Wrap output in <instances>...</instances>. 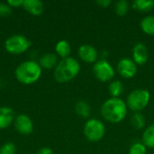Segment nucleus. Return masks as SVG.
<instances>
[{"label": "nucleus", "mask_w": 154, "mask_h": 154, "mask_svg": "<svg viewBox=\"0 0 154 154\" xmlns=\"http://www.w3.org/2000/svg\"><path fill=\"white\" fill-rule=\"evenodd\" d=\"M100 112L105 120L116 124L123 121L125 117L127 114V106L121 98L111 97L102 105Z\"/></svg>", "instance_id": "obj_1"}, {"label": "nucleus", "mask_w": 154, "mask_h": 154, "mask_svg": "<svg viewBox=\"0 0 154 154\" xmlns=\"http://www.w3.org/2000/svg\"><path fill=\"white\" fill-rule=\"evenodd\" d=\"M80 70V65L77 60L72 57L62 59L56 66L54 78L60 83H65L72 80Z\"/></svg>", "instance_id": "obj_2"}, {"label": "nucleus", "mask_w": 154, "mask_h": 154, "mask_svg": "<svg viewBox=\"0 0 154 154\" xmlns=\"http://www.w3.org/2000/svg\"><path fill=\"white\" fill-rule=\"evenodd\" d=\"M42 74L41 66L33 61L27 60L21 63L15 69V77L23 84H32L39 79Z\"/></svg>", "instance_id": "obj_3"}, {"label": "nucleus", "mask_w": 154, "mask_h": 154, "mask_svg": "<svg viewBox=\"0 0 154 154\" xmlns=\"http://www.w3.org/2000/svg\"><path fill=\"white\" fill-rule=\"evenodd\" d=\"M151 99L150 92L145 89H135L131 92L127 97V106L138 113L144 109Z\"/></svg>", "instance_id": "obj_4"}, {"label": "nucleus", "mask_w": 154, "mask_h": 154, "mask_svg": "<svg viewBox=\"0 0 154 154\" xmlns=\"http://www.w3.org/2000/svg\"><path fill=\"white\" fill-rule=\"evenodd\" d=\"M106 133L104 124L98 119H89L84 126V134L86 138L93 143L100 141Z\"/></svg>", "instance_id": "obj_5"}, {"label": "nucleus", "mask_w": 154, "mask_h": 154, "mask_svg": "<svg viewBox=\"0 0 154 154\" xmlns=\"http://www.w3.org/2000/svg\"><path fill=\"white\" fill-rule=\"evenodd\" d=\"M30 46H31V42L26 37L19 34L9 37L5 42V47L6 51L13 54L23 53Z\"/></svg>", "instance_id": "obj_6"}, {"label": "nucleus", "mask_w": 154, "mask_h": 154, "mask_svg": "<svg viewBox=\"0 0 154 154\" xmlns=\"http://www.w3.org/2000/svg\"><path fill=\"white\" fill-rule=\"evenodd\" d=\"M93 72L95 77L101 82H107L115 76V70L113 67L106 60L97 61L93 67Z\"/></svg>", "instance_id": "obj_7"}, {"label": "nucleus", "mask_w": 154, "mask_h": 154, "mask_svg": "<svg viewBox=\"0 0 154 154\" xmlns=\"http://www.w3.org/2000/svg\"><path fill=\"white\" fill-rule=\"evenodd\" d=\"M116 69L118 73L125 79H131L134 77L137 72V66L135 62L133 60L127 58L120 60Z\"/></svg>", "instance_id": "obj_8"}, {"label": "nucleus", "mask_w": 154, "mask_h": 154, "mask_svg": "<svg viewBox=\"0 0 154 154\" xmlns=\"http://www.w3.org/2000/svg\"><path fill=\"white\" fill-rule=\"evenodd\" d=\"M14 126L18 133L22 134H29L32 132L33 125L32 120L26 115H20L15 118Z\"/></svg>", "instance_id": "obj_9"}, {"label": "nucleus", "mask_w": 154, "mask_h": 154, "mask_svg": "<svg viewBox=\"0 0 154 154\" xmlns=\"http://www.w3.org/2000/svg\"><path fill=\"white\" fill-rule=\"evenodd\" d=\"M79 56L85 62L93 63L97 59V51L91 45L84 44L79 49Z\"/></svg>", "instance_id": "obj_10"}, {"label": "nucleus", "mask_w": 154, "mask_h": 154, "mask_svg": "<svg viewBox=\"0 0 154 154\" xmlns=\"http://www.w3.org/2000/svg\"><path fill=\"white\" fill-rule=\"evenodd\" d=\"M133 58L135 64L143 65L146 63L149 58L147 47L143 43H137L133 49Z\"/></svg>", "instance_id": "obj_11"}, {"label": "nucleus", "mask_w": 154, "mask_h": 154, "mask_svg": "<svg viewBox=\"0 0 154 154\" xmlns=\"http://www.w3.org/2000/svg\"><path fill=\"white\" fill-rule=\"evenodd\" d=\"M23 8L33 15H40L42 14L44 6L40 0H24L23 3Z\"/></svg>", "instance_id": "obj_12"}, {"label": "nucleus", "mask_w": 154, "mask_h": 154, "mask_svg": "<svg viewBox=\"0 0 154 154\" xmlns=\"http://www.w3.org/2000/svg\"><path fill=\"white\" fill-rule=\"evenodd\" d=\"M14 113L12 108L8 106L0 107V129L8 127L14 120Z\"/></svg>", "instance_id": "obj_13"}, {"label": "nucleus", "mask_w": 154, "mask_h": 154, "mask_svg": "<svg viewBox=\"0 0 154 154\" xmlns=\"http://www.w3.org/2000/svg\"><path fill=\"white\" fill-rule=\"evenodd\" d=\"M57 64V56L53 53H46L44 54L41 60L39 65L41 68L44 69H51Z\"/></svg>", "instance_id": "obj_14"}, {"label": "nucleus", "mask_w": 154, "mask_h": 154, "mask_svg": "<svg viewBox=\"0 0 154 154\" xmlns=\"http://www.w3.org/2000/svg\"><path fill=\"white\" fill-rule=\"evenodd\" d=\"M143 143L148 148H154V125L148 126L143 134Z\"/></svg>", "instance_id": "obj_15"}, {"label": "nucleus", "mask_w": 154, "mask_h": 154, "mask_svg": "<svg viewBox=\"0 0 154 154\" xmlns=\"http://www.w3.org/2000/svg\"><path fill=\"white\" fill-rule=\"evenodd\" d=\"M55 49H56L58 55L63 59L68 58L69 55L70 54V51H71V47H70L69 43L65 40H61V41L58 42Z\"/></svg>", "instance_id": "obj_16"}, {"label": "nucleus", "mask_w": 154, "mask_h": 154, "mask_svg": "<svg viewBox=\"0 0 154 154\" xmlns=\"http://www.w3.org/2000/svg\"><path fill=\"white\" fill-rule=\"evenodd\" d=\"M141 28L142 30L149 34V35H154V16L153 15H148L145 16L141 21Z\"/></svg>", "instance_id": "obj_17"}, {"label": "nucleus", "mask_w": 154, "mask_h": 154, "mask_svg": "<svg viewBox=\"0 0 154 154\" xmlns=\"http://www.w3.org/2000/svg\"><path fill=\"white\" fill-rule=\"evenodd\" d=\"M75 110H76V114L82 117V118H87L89 116L90 113H91V108H90V106L85 102V101H79L77 104H76V106H75Z\"/></svg>", "instance_id": "obj_18"}, {"label": "nucleus", "mask_w": 154, "mask_h": 154, "mask_svg": "<svg viewBox=\"0 0 154 154\" xmlns=\"http://www.w3.org/2000/svg\"><path fill=\"white\" fill-rule=\"evenodd\" d=\"M133 7L141 12H148L154 7L153 0H135L133 3Z\"/></svg>", "instance_id": "obj_19"}, {"label": "nucleus", "mask_w": 154, "mask_h": 154, "mask_svg": "<svg viewBox=\"0 0 154 154\" xmlns=\"http://www.w3.org/2000/svg\"><path fill=\"white\" fill-rule=\"evenodd\" d=\"M108 91L113 97H118L124 92V85L119 80H114L110 83Z\"/></svg>", "instance_id": "obj_20"}, {"label": "nucleus", "mask_w": 154, "mask_h": 154, "mask_svg": "<svg viewBox=\"0 0 154 154\" xmlns=\"http://www.w3.org/2000/svg\"><path fill=\"white\" fill-rule=\"evenodd\" d=\"M131 125L136 130H141L145 125V118L140 113H135L131 117Z\"/></svg>", "instance_id": "obj_21"}, {"label": "nucleus", "mask_w": 154, "mask_h": 154, "mask_svg": "<svg viewBox=\"0 0 154 154\" xmlns=\"http://www.w3.org/2000/svg\"><path fill=\"white\" fill-rule=\"evenodd\" d=\"M128 9H129V4L125 0L117 1L115 5V11H116V14H118L120 16L125 15L128 12Z\"/></svg>", "instance_id": "obj_22"}, {"label": "nucleus", "mask_w": 154, "mask_h": 154, "mask_svg": "<svg viewBox=\"0 0 154 154\" xmlns=\"http://www.w3.org/2000/svg\"><path fill=\"white\" fill-rule=\"evenodd\" d=\"M129 154H146V146L142 143H135L130 147Z\"/></svg>", "instance_id": "obj_23"}, {"label": "nucleus", "mask_w": 154, "mask_h": 154, "mask_svg": "<svg viewBox=\"0 0 154 154\" xmlns=\"http://www.w3.org/2000/svg\"><path fill=\"white\" fill-rule=\"evenodd\" d=\"M16 148L13 143H6L0 148V154H15Z\"/></svg>", "instance_id": "obj_24"}, {"label": "nucleus", "mask_w": 154, "mask_h": 154, "mask_svg": "<svg viewBox=\"0 0 154 154\" xmlns=\"http://www.w3.org/2000/svg\"><path fill=\"white\" fill-rule=\"evenodd\" d=\"M12 9L8 4H0V16H8L11 14Z\"/></svg>", "instance_id": "obj_25"}, {"label": "nucleus", "mask_w": 154, "mask_h": 154, "mask_svg": "<svg viewBox=\"0 0 154 154\" xmlns=\"http://www.w3.org/2000/svg\"><path fill=\"white\" fill-rule=\"evenodd\" d=\"M23 0H8L7 1V4L11 6V7H18L20 5H23Z\"/></svg>", "instance_id": "obj_26"}, {"label": "nucleus", "mask_w": 154, "mask_h": 154, "mask_svg": "<svg viewBox=\"0 0 154 154\" xmlns=\"http://www.w3.org/2000/svg\"><path fill=\"white\" fill-rule=\"evenodd\" d=\"M96 3L101 7H107L111 4V0H97Z\"/></svg>", "instance_id": "obj_27"}, {"label": "nucleus", "mask_w": 154, "mask_h": 154, "mask_svg": "<svg viewBox=\"0 0 154 154\" xmlns=\"http://www.w3.org/2000/svg\"><path fill=\"white\" fill-rule=\"evenodd\" d=\"M37 154H53V152H52V150L51 148L44 147V148H42L41 150H39Z\"/></svg>", "instance_id": "obj_28"}]
</instances>
